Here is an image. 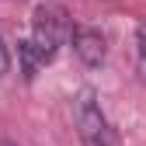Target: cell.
<instances>
[{"instance_id": "4", "label": "cell", "mask_w": 146, "mask_h": 146, "mask_svg": "<svg viewBox=\"0 0 146 146\" xmlns=\"http://www.w3.org/2000/svg\"><path fill=\"white\" fill-rule=\"evenodd\" d=\"M136 70H139V80L146 84V21L136 31Z\"/></svg>"}, {"instance_id": "3", "label": "cell", "mask_w": 146, "mask_h": 146, "mask_svg": "<svg viewBox=\"0 0 146 146\" xmlns=\"http://www.w3.org/2000/svg\"><path fill=\"white\" fill-rule=\"evenodd\" d=\"M70 38H73V52H77V59L84 66H101L104 63V35L98 28H77V31H70Z\"/></svg>"}, {"instance_id": "1", "label": "cell", "mask_w": 146, "mask_h": 146, "mask_svg": "<svg viewBox=\"0 0 146 146\" xmlns=\"http://www.w3.org/2000/svg\"><path fill=\"white\" fill-rule=\"evenodd\" d=\"M70 31H73V28H70V14H66L59 4H42V7H35L28 42H31L35 52H38L42 66L56 59V52H59V45L70 38Z\"/></svg>"}, {"instance_id": "2", "label": "cell", "mask_w": 146, "mask_h": 146, "mask_svg": "<svg viewBox=\"0 0 146 146\" xmlns=\"http://www.w3.org/2000/svg\"><path fill=\"white\" fill-rule=\"evenodd\" d=\"M73 122H77V132L87 146H115V129L90 87H84L73 101Z\"/></svg>"}, {"instance_id": "6", "label": "cell", "mask_w": 146, "mask_h": 146, "mask_svg": "<svg viewBox=\"0 0 146 146\" xmlns=\"http://www.w3.org/2000/svg\"><path fill=\"white\" fill-rule=\"evenodd\" d=\"M0 146H17V143H0Z\"/></svg>"}, {"instance_id": "5", "label": "cell", "mask_w": 146, "mask_h": 146, "mask_svg": "<svg viewBox=\"0 0 146 146\" xmlns=\"http://www.w3.org/2000/svg\"><path fill=\"white\" fill-rule=\"evenodd\" d=\"M11 70V52H7V45H4V38H0V77Z\"/></svg>"}]
</instances>
